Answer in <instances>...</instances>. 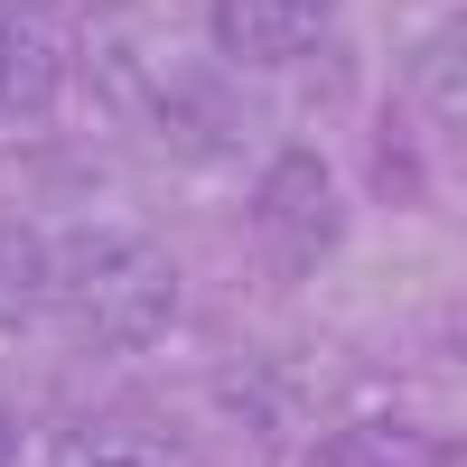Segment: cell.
<instances>
[{"label": "cell", "instance_id": "6da1fadb", "mask_svg": "<svg viewBox=\"0 0 467 467\" xmlns=\"http://www.w3.org/2000/svg\"><path fill=\"white\" fill-rule=\"evenodd\" d=\"M57 318L75 327V346H103V356H140L160 346L187 308V271L169 244H150L131 224H85L57 244Z\"/></svg>", "mask_w": 467, "mask_h": 467}, {"label": "cell", "instance_id": "7a4b0ae2", "mask_svg": "<svg viewBox=\"0 0 467 467\" xmlns=\"http://www.w3.org/2000/svg\"><path fill=\"white\" fill-rule=\"evenodd\" d=\"M244 244H253V262L271 271V281H308V271L337 262V244H346V187L327 169V150L281 140L262 160L253 197H244Z\"/></svg>", "mask_w": 467, "mask_h": 467}, {"label": "cell", "instance_id": "3957f363", "mask_svg": "<svg viewBox=\"0 0 467 467\" xmlns=\"http://www.w3.org/2000/svg\"><path fill=\"white\" fill-rule=\"evenodd\" d=\"M206 37L224 66H299L337 37V0H206Z\"/></svg>", "mask_w": 467, "mask_h": 467}, {"label": "cell", "instance_id": "277c9868", "mask_svg": "<svg viewBox=\"0 0 467 467\" xmlns=\"http://www.w3.org/2000/svg\"><path fill=\"white\" fill-rule=\"evenodd\" d=\"M150 122H160V140L178 160H224V150L253 131V112H244L224 66H169L160 85H150Z\"/></svg>", "mask_w": 467, "mask_h": 467}, {"label": "cell", "instance_id": "5b68a950", "mask_svg": "<svg viewBox=\"0 0 467 467\" xmlns=\"http://www.w3.org/2000/svg\"><path fill=\"white\" fill-rule=\"evenodd\" d=\"M402 85H411L420 122H431L440 140H467V10H449V19H431L411 37Z\"/></svg>", "mask_w": 467, "mask_h": 467}, {"label": "cell", "instance_id": "8992f818", "mask_svg": "<svg viewBox=\"0 0 467 467\" xmlns=\"http://www.w3.org/2000/svg\"><path fill=\"white\" fill-rule=\"evenodd\" d=\"M66 103V47L37 19H0V122H47Z\"/></svg>", "mask_w": 467, "mask_h": 467}, {"label": "cell", "instance_id": "52a82bcc", "mask_svg": "<svg viewBox=\"0 0 467 467\" xmlns=\"http://www.w3.org/2000/svg\"><path fill=\"white\" fill-rule=\"evenodd\" d=\"M299 467H449V440L411 431V420H337L327 440H308Z\"/></svg>", "mask_w": 467, "mask_h": 467}, {"label": "cell", "instance_id": "ba28073f", "mask_svg": "<svg viewBox=\"0 0 467 467\" xmlns=\"http://www.w3.org/2000/svg\"><path fill=\"white\" fill-rule=\"evenodd\" d=\"M47 299H57V253L37 244L28 224L0 215V337H19Z\"/></svg>", "mask_w": 467, "mask_h": 467}, {"label": "cell", "instance_id": "9c48e42d", "mask_svg": "<svg viewBox=\"0 0 467 467\" xmlns=\"http://www.w3.org/2000/svg\"><path fill=\"white\" fill-rule=\"evenodd\" d=\"M57 467H169L160 449H140V440H112V431H75L57 449Z\"/></svg>", "mask_w": 467, "mask_h": 467}, {"label": "cell", "instance_id": "30bf717a", "mask_svg": "<svg viewBox=\"0 0 467 467\" xmlns=\"http://www.w3.org/2000/svg\"><path fill=\"white\" fill-rule=\"evenodd\" d=\"M10 458H19V411L0 402V467H10Z\"/></svg>", "mask_w": 467, "mask_h": 467}, {"label": "cell", "instance_id": "8fae6325", "mask_svg": "<svg viewBox=\"0 0 467 467\" xmlns=\"http://www.w3.org/2000/svg\"><path fill=\"white\" fill-rule=\"evenodd\" d=\"M37 10H57V0H0V19H37Z\"/></svg>", "mask_w": 467, "mask_h": 467}]
</instances>
